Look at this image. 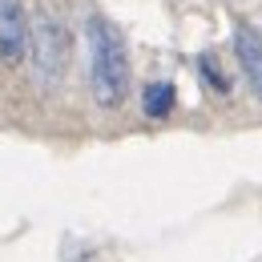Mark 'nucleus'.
Listing matches in <instances>:
<instances>
[{"mask_svg": "<svg viewBox=\"0 0 262 262\" xmlns=\"http://www.w3.org/2000/svg\"><path fill=\"white\" fill-rule=\"evenodd\" d=\"M85 40H89V89L101 109H121L129 97V53L121 29L93 12L85 20Z\"/></svg>", "mask_w": 262, "mask_h": 262, "instance_id": "f257e3e1", "label": "nucleus"}, {"mask_svg": "<svg viewBox=\"0 0 262 262\" xmlns=\"http://www.w3.org/2000/svg\"><path fill=\"white\" fill-rule=\"evenodd\" d=\"M33 61L40 69L45 81H61L69 69V29L53 16V12H40L33 25Z\"/></svg>", "mask_w": 262, "mask_h": 262, "instance_id": "f03ea898", "label": "nucleus"}, {"mask_svg": "<svg viewBox=\"0 0 262 262\" xmlns=\"http://www.w3.org/2000/svg\"><path fill=\"white\" fill-rule=\"evenodd\" d=\"M33 49V20L25 12V0H0V69L25 65Z\"/></svg>", "mask_w": 262, "mask_h": 262, "instance_id": "7ed1b4c3", "label": "nucleus"}, {"mask_svg": "<svg viewBox=\"0 0 262 262\" xmlns=\"http://www.w3.org/2000/svg\"><path fill=\"white\" fill-rule=\"evenodd\" d=\"M234 53H238V65H242V73H246L250 89L262 97V36L242 25V29L234 33Z\"/></svg>", "mask_w": 262, "mask_h": 262, "instance_id": "20e7f679", "label": "nucleus"}, {"mask_svg": "<svg viewBox=\"0 0 262 262\" xmlns=\"http://www.w3.org/2000/svg\"><path fill=\"white\" fill-rule=\"evenodd\" d=\"M173 85L169 81H154V85H145L141 89V109H145V117H154V121H162L173 113Z\"/></svg>", "mask_w": 262, "mask_h": 262, "instance_id": "39448f33", "label": "nucleus"}]
</instances>
